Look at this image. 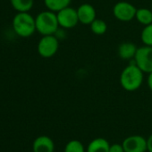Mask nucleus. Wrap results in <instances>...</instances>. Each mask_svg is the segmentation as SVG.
Returning <instances> with one entry per match:
<instances>
[{"instance_id": "nucleus-1", "label": "nucleus", "mask_w": 152, "mask_h": 152, "mask_svg": "<svg viewBox=\"0 0 152 152\" xmlns=\"http://www.w3.org/2000/svg\"><path fill=\"white\" fill-rule=\"evenodd\" d=\"M144 81V72L138 67L132 60L125 66L120 74V85L126 91H135L139 90Z\"/></svg>"}, {"instance_id": "nucleus-2", "label": "nucleus", "mask_w": 152, "mask_h": 152, "mask_svg": "<svg viewBox=\"0 0 152 152\" xmlns=\"http://www.w3.org/2000/svg\"><path fill=\"white\" fill-rule=\"evenodd\" d=\"M36 31L42 36L54 35L60 27L57 20L56 13L50 10L42 11L35 17Z\"/></svg>"}, {"instance_id": "nucleus-3", "label": "nucleus", "mask_w": 152, "mask_h": 152, "mask_svg": "<svg viewBox=\"0 0 152 152\" xmlns=\"http://www.w3.org/2000/svg\"><path fill=\"white\" fill-rule=\"evenodd\" d=\"M13 29L22 38H29L36 31L35 18L27 13H17L13 19Z\"/></svg>"}, {"instance_id": "nucleus-4", "label": "nucleus", "mask_w": 152, "mask_h": 152, "mask_svg": "<svg viewBox=\"0 0 152 152\" xmlns=\"http://www.w3.org/2000/svg\"><path fill=\"white\" fill-rule=\"evenodd\" d=\"M59 48V40L55 35H46L42 36L39 39L37 50L40 56L44 58H50L54 56Z\"/></svg>"}, {"instance_id": "nucleus-5", "label": "nucleus", "mask_w": 152, "mask_h": 152, "mask_svg": "<svg viewBox=\"0 0 152 152\" xmlns=\"http://www.w3.org/2000/svg\"><path fill=\"white\" fill-rule=\"evenodd\" d=\"M133 61L144 73L152 72V47L143 45L138 48Z\"/></svg>"}, {"instance_id": "nucleus-6", "label": "nucleus", "mask_w": 152, "mask_h": 152, "mask_svg": "<svg viewBox=\"0 0 152 152\" xmlns=\"http://www.w3.org/2000/svg\"><path fill=\"white\" fill-rule=\"evenodd\" d=\"M137 8L127 1H119L113 7L114 17L123 23H127L135 18Z\"/></svg>"}, {"instance_id": "nucleus-7", "label": "nucleus", "mask_w": 152, "mask_h": 152, "mask_svg": "<svg viewBox=\"0 0 152 152\" xmlns=\"http://www.w3.org/2000/svg\"><path fill=\"white\" fill-rule=\"evenodd\" d=\"M56 15L59 26L65 30L72 29L80 23L77 10L71 7H67L60 10L56 13Z\"/></svg>"}, {"instance_id": "nucleus-8", "label": "nucleus", "mask_w": 152, "mask_h": 152, "mask_svg": "<svg viewBox=\"0 0 152 152\" xmlns=\"http://www.w3.org/2000/svg\"><path fill=\"white\" fill-rule=\"evenodd\" d=\"M124 152H146L148 150L147 140L140 135H131L122 143Z\"/></svg>"}, {"instance_id": "nucleus-9", "label": "nucleus", "mask_w": 152, "mask_h": 152, "mask_svg": "<svg viewBox=\"0 0 152 152\" xmlns=\"http://www.w3.org/2000/svg\"><path fill=\"white\" fill-rule=\"evenodd\" d=\"M76 10H77L79 22L83 25H91V23L97 19L96 9L92 5L89 3L82 4Z\"/></svg>"}, {"instance_id": "nucleus-10", "label": "nucleus", "mask_w": 152, "mask_h": 152, "mask_svg": "<svg viewBox=\"0 0 152 152\" xmlns=\"http://www.w3.org/2000/svg\"><path fill=\"white\" fill-rule=\"evenodd\" d=\"M33 152H54L55 143L48 136H39L36 138L32 144Z\"/></svg>"}, {"instance_id": "nucleus-11", "label": "nucleus", "mask_w": 152, "mask_h": 152, "mask_svg": "<svg viewBox=\"0 0 152 152\" xmlns=\"http://www.w3.org/2000/svg\"><path fill=\"white\" fill-rule=\"evenodd\" d=\"M138 48L136 47V45L132 42L130 41H125L123 42L119 45L118 49H117V53H118V56L123 59V60H133L136 52H137Z\"/></svg>"}, {"instance_id": "nucleus-12", "label": "nucleus", "mask_w": 152, "mask_h": 152, "mask_svg": "<svg viewBox=\"0 0 152 152\" xmlns=\"http://www.w3.org/2000/svg\"><path fill=\"white\" fill-rule=\"evenodd\" d=\"M110 144L104 138H96L92 140L87 148V152H109Z\"/></svg>"}, {"instance_id": "nucleus-13", "label": "nucleus", "mask_w": 152, "mask_h": 152, "mask_svg": "<svg viewBox=\"0 0 152 152\" xmlns=\"http://www.w3.org/2000/svg\"><path fill=\"white\" fill-rule=\"evenodd\" d=\"M135 19L143 26L152 23V11L149 8L140 7L137 9Z\"/></svg>"}, {"instance_id": "nucleus-14", "label": "nucleus", "mask_w": 152, "mask_h": 152, "mask_svg": "<svg viewBox=\"0 0 152 152\" xmlns=\"http://www.w3.org/2000/svg\"><path fill=\"white\" fill-rule=\"evenodd\" d=\"M72 0H44V5L52 12L57 13L60 10L70 7Z\"/></svg>"}, {"instance_id": "nucleus-15", "label": "nucleus", "mask_w": 152, "mask_h": 152, "mask_svg": "<svg viewBox=\"0 0 152 152\" xmlns=\"http://www.w3.org/2000/svg\"><path fill=\"white\" fill-rule=\"evenodd\" d=\"M13 8L18 13H27L31 10L34 0H10Z\"/></svg>"}, {"instance_id": "nucleus-16", "label": "nucleus", "mask_w": 152, "mask_h": 152, "mask_svg": "<svg viewBox=\"0 0 152 152\" xmlns=\"http://www.w3.org/2000/svg\"><path fill=\"white\" fill-rule=\"evenodd\" d=\"M91 31L95 35H104L107 31V24L104 20L95 19L90 25Z\"/></svg>"}, {"instance_id": "nucleus-17", "label": "nucleus", "mask_w": 152, "mask_h": 152, "mask_svg": "<svg viewBox=\"0 0 152 152\" xmlns=\"http://www.w3.org/2000/svg\"><path fill=\"white\" fill-rule=\"evenodd\" d=\"M64 152H85V148L80 140H72L66 143Z\"/></svg>"}, {"instance_id": "nucleus-18", "label": "nucleus", "mask_w": 152, "mask_h": 152, "mask_svg": "<svg viewBox=\"0 0 152 152\" xmlns=\"http://www.w3.org/2000/svg\"><path fill=\"white\" fill-rule=\"evenodd\" d=\"M140 39L143 45L152 47V23L144 26L140 33Z\"/></svg>"}, {"instance_id": "nucleus-19", "label": "nucleus", "mask_w": 152, "mask_h": 152, "mask_svg": "<svg viewBox=\"0 0 152 152\" xmlns=\"http://www.w3.org/2000/svg\"><path fill=\"white\" fill-rule=\"evenodd\" d=\"M54 35L56 36V38L59 41H60V40H63V39H64L66 38V31H65V29L59 27V28L57 29V31L55 32Z\"/></svg>"}, {"instance_id": "nucleus-20", "label": "nucleus", "mask_w": 152, "mask_h": 152, "mask_svg": "<svg viewBox=\"0 0 152 152\" xmlns=\"http://www.w3.org/2000/svg\"><path fill=\"white\" fill-rule=\"evenodd\" d=\"M109 152H124V149L122 144L115 143V144L110 145Z\"/></svg>"}, {"instance_id": "nucleus-21", "label": "nucleus", "mask_w": 152, "mask_h": 152, "mask_svg": "<svg viewBox=\"0 0 152 152\" xmlns=\"http://www.w3.org/2000/svg\"><path fill=\"white\" fill-rule=\"evenodd\" d=\"M147 85L148 89L152 91V72L148 74V78H147Z\"/></svg>"}, {"instance_id": "nucleus-22", "label": "nucleus", "mask_w": 152, "mask_h": 152, "mask_svg": "<svg viewBox=\"0 0 152 152\" xmlns=\"http://www.w3.org/2000/svg\"><path fill=\"white\" fill-rule=\"evenodd\" d=\"M147 147H148V151L152 152V134L147 140Z\"/></svg>"}, {"instance_id": "nucleus-23", "label": "nucleus", "mask_w": 152, "mask_h": 152, "mask_svg": "<svg viewBox=\"0 0 152 152\" xmlns=\"http://www.w3.org/2000/svg\"><path fill=\"white\" fill-rule=\"evenodd\" d=\"M151 11H152V8H151Z\"/></svg>"}]
</instances>
